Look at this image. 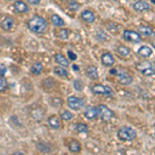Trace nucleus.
Returning <instances> with one entry per match:
<instances>
[{
	"label": "nucleus",
	"instance_id": "f257e3e1",
	"mask_svg": "<svg viewBox=\"0 0 155 155\" xmlns=\"http://www.w3.org/2000/svg\"><path fill=\"white\" fill-rule=\"evenodd\" d=\"M28 28L31 30L32 32L41 33V32H44L45 30H46L47 22L44 18L35 15V16H33L28 21Z\"/></svg>",
	"mask_w": 155,
	"mask_h": 155
},
{
	"label": "nucleus",
	"instance_id": "f03ea898",
	"mask_svg": "<svg viewBox=\"0 0 155 155\" xmlns=\"http://www.w3.org/2000/svg\"><path fill=\"white\" fill-rule=\"evenodd\" d=\"M137 131L130 126H122L117 131V137L120 141L123 142H131L137 137Z\"/></svg>",
	"mask_w": 155,
	"mask_h": 155
},
{
	"label": "nucleus",
	"instance_id": "7ed1b4c3",
	"mask_svg": "<svg viewBox=\"0 0 155 155\" xmlns=\"http://www.w3.org/2000/svg\"><path fill=\"white\" fill-rule=\"evenodd\" d=\"M67 106L74 111H80L85 106V101L77 96H69L67 98Z\"/></svg>",
	"mask_w": 155,
	"mask_h": 155
},
{
	"label": "nucleus",
	"instance_id": "20e7f679",
	"mask_svg": "<svg viewBox=\"0 0 155 155\" xmlns=\"http://www.w3.org/2000/svg\"><path fill=\"white\" fill-rule=\"evenodd\" d=\"M122 37H123L126 41L134 42V44L140 42V41H141V39H142L141 34H140L139 32L134 31V30H129V29L124 30L123 33H122Z\"/></svg>",
	"mask_w": 155,
	"mask_h": 155
},
{
	"label": "nucleus",
	"instance_id": "39448f33",
	"mask_svg": "<svg viewBox=\"0 0 155 155\" xmlns=\"http://www.w3.org/2000/svg\"><path fill=\"white\" fill-rule=\"evenodd\" d=\"M97 107H98V116L102 121H110L115 116L114 112L104 104H99Z\"/></svg>",
	"mask_w": 155,
	"mask_h": 155
},
{
	"label": "nucleus",
	"instance_id": "423d86ee",
	"mask_svg": "<svg viewBox=\"0 0 155 155\" xmlns=\"http://www.w3.org/2000/svg\"><path fill=\"white\" fill-rule=\"evenodd\" d=\"M92 92L94 94H97V95H104V96H111L113 94V91H112V88L109 86H104V85H101V84H96L94 85L91 88Z\"/></svg>",
	"mask_w": 155,
	"mask_h": 155
},
{
	"label": "nucleus",
	"instance_id": "0eeeda50",
	"mask_svg": "<svg viewBox=\"0 0 155 155\" xmlns=\"http://www.w3.org/2000/svg\"><path fill=\"white\" fill-rule=\"evenodd\" d=\"M116 76H117V80H118V83L121 84L122 86H128L134 81L132 77L126 71H118Z\"/></svg>",
	"mask_w": 155,
	"mask_h": 155
},
{
	"label": "nucleus",
	"instance_id": "6e6552de",
	"mask_svg": "<svg viewBox=\"0 0 155 155\" xmlns=\"http://www.w3.org/2000/svg\"><path fill=\"white\" fill-rule=\"evenodd\" d=\"M137 68L139 69L141 74H143L144 76H154L155 74V71L154 68L152 67L151 64L149 62H142V63L137 64Z\"/></svg>",
	"mask_w": 155,
	"mask_h": 155
},
{
	"label": "nucleus",
	"instance_id": "1a4fd4ad",
	"mask_svg": "<svg viewBox=\"0 0 155 155\" xmlns=\"http://www.w3.org/2000/svg\"><path fill=\"white\" fill-rule=\"evenodd\" d=\"M84 116L89 120L96 118V117L98 116V107H93V106L87 107L84 111Z\"/></svg>",
	"mask_w": 155,
	"mask_h": 155
},
{
	"label": "nucleus",
	"instance_id": "9d476101",
	"mask_svg": "<svg viewBox=\"0 0 155 155\" xmlns=\"http://www.w3.org/2000/svg\"><path fill=\"white\" fill-rule=\"evenodd\" d=\"M101 61L102 63V65L107 66V67H112L115 63V59L113 57V55L111 53H104L101 57Z\"/></svg>",
	"mask_w": 155,
	"mask_h": 155
},
{
	"label": "nucleus",
	"instance_id": "9b49d317",
	"mask_svg": "<svg viewBox=\"0 0 155 155\" xmlns=\"http://www.w3.org/2000/svg\"><path fill=\"white\" fill-rule=\"evenodd\" d=\"M132 8L136 12H145L150 9V5L146 0H137L132 4Z\"/></svg>",
	"mask_w": 155,
	"mask_h": 155
},
{
	"label": "nucleus",
	"instance_id": "f8f14e48",
	"mask_svg": "<svg viewBox=\"0 0 155 155\" xmlns=\"http://www.w3.org/2000/svg\"><path fill=\"white\" fill-rule=\"evenodd\" d=\"M152 54H153V50H152L151 47H149V46H142L141 48L137 50V55L145 59L151 57Z\"/></svg>",
	"mask_w": 155,
	"mask_h": 155
},
{
	"label": "nucleus",
	"instance_id": "ddd939ff",
	"mask_svg": "<svg viewBox=\"0 0 155 155\" xmlns=\"http://www.w3.org/2000/svg\"><path fill=\"white\" fill-rule=\"evenodd\" d=\"M81 19L83 20L84 22H86V23L92 24L94 21H95V16H94V14L91 11L85 9V11H83V12L81 14Z\"/></svg>",
	"mask_w": 155,
	"mask_h": 155
},
{
	"label": "nucleus",
	"instance_id": "4468645a",
	"mask_svg": "<svg viewBox=\"0 0 155 155\" xmlns=\"http://www.w3.org/2000/svg\"><path fill=\"white\" fill-rule=\"evenodd\" d=\"M14 7H15V11L19 12V14H24V12H27L29 11L28 5L24 1H22V0H17L14 4Z\"/></svg>",
	"mask_w": 155,
	"mask_h": 155
},
{
	"label": "nucleus",
	"instance_id": "2eb2a0df",
	"mask_svg": "<svg viewBox=\"0 0 155 155\" xmlns=\"http://www.w3.org/2000/svg\"><path fill=\"white\" fill-rule=\"evenodd\" d=\"M86 76L90 78L91 80H97L98 79V69L96 66L90 65L86 68Z\"/></svg>",
	"mask_w": 155,
	"mask_h": 155
},
{
	"label": "nucleus",
	"instance_id": "dca6fc26",
	"mask_svg": "<svg viewBox=\"0 0 155 155\" xmlns=\"http://www.w3.org/2000/svg\"><path fill=\"white\" fill-rule=\"evenodd\" d=\"M51 23L54 25L55 27H63L65 25V22L63 21V19L61 17H59L58 15L54 14L51 17Z\"/></svg>",
	"mask_w": 155,
	"mask_h": 155
},
{
	"label": "nucleus",
	"instance_id": "f3484780",
	"mask_svg": "<svg viewBox=\"0 0 155 155\" xmlns=\"http://www.w3.org/2000/svg\"><path fill=\"white\" fill-rule=\"evenodd\" d=\"M12 25H14V19L11 18V17H7L4 20H2V22L0 23V26H1V28L3 30H5V31H8V30H11V28L12 27Z\"/></svg>",
	"mask_w": 155,
	"mask_h": 155
},
{
	"label": "nucleus",
	"instance_id": "a211bd4d",
	"mask_svg": "<svg viewBox=\"0 0 155 155\" xmlns=\"http://www.w3.org/2000/svg\"><path fill=\"white\" fill-rule=\"evenodd\" d=\"M68 149L72 153H79V152L81 151V144H80L77 140H72L68 144Z\"/></svg>",
	"mask_w": 155,
	"mask_h": 155
},
{
	"label": "nucleus",
	"instance_id": "6ab92c4d",
	"mask_svg": "<svg viewBox=\"0 0 155 155\" xmlns=\"http://www.w3.org/2000/svg\"><path fill=\"white\" fill-rule=\"evenodd\" d=\"M48 125L52 129H58L60 127V121L57 116H52L48 119Z\"/></svg>",
	"mask_w": 155,
	"mask_h": 155
},
{
	"label": "nucleus",
	"instance_id": "aec40b11",
	"mask_svg": "<svg viewBox=\"0 0 155 155\" xmlns=\"http://www.w3.org/2000/svg\"><path fill=\"white\" fill-rule=\"evenodd\" d=\"M55 61H56V63H58V65H60V66L67 67V66L69 65V63H68V61H67V59L62 54L55 55Z\"/></svg>",
	"mask_w": 155,
	"mask_h": 155
},
{
	"label": "nucleus",
	"instance_id": "412c9836",
	"mask_svg": "<svg viewBox=\"0 0 155 155\" xmlns=\"http://www.w3.org/2000/svg\"><path fill=\"white\" fill-rule=\"evenodd\" d=\"M116 52H117V54L121 57H128L129 54H130V49L127 48L125 46H119V47H117Z\"/></svg>",
	"mask_w": 155,
	"mask_h": 155
},
{
	"label": "nucleus",
	"instance_id": "4be33fe9",
	"mask_svg": "<svg viewBox=\"0 0 155 155\" xmlns=\"http://www.w3.org/2000/svg\"><path fill=\"white\" fill-rule=\"evenodd\" d=\"M139 33L144 36H151L153 34V30L148 26H140L139 27Z\"/></svg>",
	"mask_w": 155,
	"mask_h": 155
},
{
	"label": "nucleus",
	"instance_id": "5701e85b",
	"mask_svg": "<svg viewBox=\"0 0 155 155\" xmlns=\"http://www.w3.org/2000/svg\"><path fill=\"white\" fill-rule=\"evenodd\" d=\"M54 72L56 74H58L59 77H62V78H65L68 76V71H67V69H65V67L63 66H56L54 68Z\"/></svg>",
	"mask_w": 155,
	"mask_h": 155
},
{
	"label": "nucleus",
	"instance_id": "b1692460",
	"mask_svg": "<svg viewBox=\"0 0 155 155\" xmlns=\"http://www.w3.org/2000/svg\"><path fill=\"white\" fill-rule=\"evenodd\" d=\"M42 68H44V67H42V64L41 62H35V63L31 66V72L34 74H39L42 71Z\"/></svg>",
	"mask_w": 155,
	"mask_h": 155
},
{
	"label": "nucleus",
	"instance_id": "393cba45",
	"mask_svg": "<svg viewBox=\"0 0 155 155\" xmlns=\"http://www.w3.org/2000/svg\"><path fill=\"white\" fill-rule=\"evenodd\" d=\"M44 114L45 113H44V111H42L41 109H36V110H34V111L32 112V117H33L36 121H39L41 119H42Z\"/></svg>",
	"mask_w": 155,
	"mask_h": 155
},
{
	"label": "nucleus",
	"instance_id": "a878e982",
	"mask_svg": "<svg viewBox=\"0 0 155 155\" xmlns=\"http://www.w3.org/2000/svg\"><path fill=\"white\" fill-rule=\"evenodd\" d=\"M74 129L78 131V132H88V126H87V124L85 123H78L74 125Z\"/></svg>",
	"mask_w": 155,
	"mask_h": 155
},
{
	"label": "nucleus",
	"instance_id": "bb28decb",
	"mask_svg": "<svg viewBox=\"0 0 155 155\" xmlns=\"http://www.w3.org/2000/svg\"><path fill=\"white\" fill-rule=\"evenodd\" d=\"M7 87H8V84H7L5 78L2 76V74H0V92L5 91Z\"/></svg>",
	"mask_w": 155,
	"mask_h": 155
},
{
	"label": "nucleus",
	"instance_id": "cd10ccee",
	"mask_svg": "<svg viewBox=\"0 0 155 155\" xmlns=\"http://www.w3.org/2000/svg\"><path fill=\"white\" fill-rule=\"evenodd\" d=\"M60 117H61L62 120H64V121H68V120H71L74 118V114L71 113L69 111H63L60 115Z\"/></svg>",
	"mask_w": 155,
	"mask_h": 155
},
{
	"label": "nucleus",
	"instance_id": "c85d7f7f",
	"mask_svg": "<svg viewBox=\"0 0 155 155\" xmlns=\"http://www.w3.org/2000/svg\"><path fill=\"white\" fill-rule=\"evenodd\" d=\"M57 36H58L60 39H67V37H68V30L67 29L59 30L58 33H57Z\"/></svg>",
	"mask_w": 155,
	"mask_h": 155
},
{
	"label": "nucleus",
	"instance_id": "c756f323",
	"mask_svg": "<svg viewBox=\"0 0 155 155\" xmlns=\"http://www.w3.org/2000/svg\"><path fill=\"white\" fill-rule=\"evenodd\" d=\"M67 6H68L69 8H71L72 11H78V9L81 7L80 3H78L77 1H74V0H68V4H67Z\"/></svg>",
	"mask_w": 155,
	"mask_h": 155
},
{
	"label": "nucleus",
	"instance_id": "7c9ffc66",
	"mask_svg": "<svg viewBox=\"0 0 155 155\" xmlns=\"http://www.w3.org/2000/svg\"><path fill=\"white\" fill-rule=\"evenodd\" d=\"M74 89H76L77 91H82L83 88H84V84H83V82H82L81 80H74Z\"/></svg>",
	"mask_w": 155,
	"mask_h": 155
},
{
	"label": "nucleus",
	"instance_id": "2f4dec72",
	"mask_svg": "<svg viewBox=\"0 0 155 155\" xmlns=\"http://www.w3.org/2000/svg\"><path fill=\"white\" fill-rule=\"evenodd\" d=\"M37 148H38L39 151H41L42 153H49V152H51V148L45 144H38L37 145Z\"/></svg>",
	"mask_w": 155,
	"mask_h": 155
},
{
	"label": "nucleus",
	"instance_id": "473e14b6",
	"mask_svg": "<svg viewBox=\"0 0 155 155\" xmlns=\"http://www.w3.org/2000/svg\"><path fill=\"white\" fill-rule=\"evenodd\" d=\"M52 104L55 107H60L63 104V101L61 98H59V97H55V98L52 99Z\"/></svg>",
	"mask_w": 155,
	"mask_h": 155
},
{
	"label": "nucleus",
	"instance_id": "72a5a7b5",
	"mask_svg": "<svg viewBox=\"0 0 155 155\" xmlns=\"http://www.w3.org/2000/svg\"><path fill=\"white\" fill-rule=\"evenodd\" d=\"M67 55H68V58L72 60V61H74V60H77V55L74 53L72 51H68L67 52Z\"/></svg>",
	"mask_w": 155,
	"mask_h": 155
},
{
	"label": "nucleus",
	"instance_id": "f704fd0d",
	"mask_svg": "<svg viewBox=\"0 0 155 155\" xmlns=\"http://www.w3.org/2000/svg\"><path fill=\"white\" fill-rule=\"evenodd\" d=\"M27 1H28L30 4H32V5H37V4H39L41 0H27Z\"/></svg>",
	"mask_w": 155,
	"mask_h": 155
},
{
	"label": "nucleus",
	"instance_id": "c9c22d12",
	"mask_svg": "<svg viewBox=\"0 0 155 155\" xmlns=\"http://www.w3.org/2000/svg\"><path fill=\"white\" fill-rule=\"evenodd\" d=\"M117 72H118V71H117L116 68H112L111 71H110V74H114V76H116Z\"/></svg>",
	"mask_w": 155,
	"mask_h": 155
},
{
	"label": "nucleus",
	"instance_id": "e433bc0d",
	"mask_svg": "<svg viewBox=\"0 0 155 155\" xmlns=\"http://www.w3.org/2000/svg\"><path fill=\"white\" fill-rule=\"evenodd\" d=\"M72 68L76 69V71H79V66L78 65H72Z\"/></svg>",
	"mask_w": 155,
	"mask_h": 155
},
{
	"label": "nucleus",
	"instance_id": "4c0bfd02",
	"mask_svg": "<svg viewBox=\"0 0 155 155\" xmlns=\"http://www.w3.org/2000/svg\"><path fill=\"white\" fill-rule=\"evenodd\" d=\"M151 1V3H153V4H155V0H150Z\"/></svg>",
	"mask_w": 155,
	"mask_h": 155
},
{
	"label": "nucleus",
	"instance_id": "58836bf2",
	"mask_svg": "<svg viewBox=\"0 0 155 155\" xmlns=\"http://www.w3.org/2000/svg\"><path fill=\"white\" fill-rule=\"evenodd\" d=\"M153 68H154V71H155V60H154V62H153Z\"/></svg>",
	"mask_w": 155,
	"mask_h": 155
},
{
	"label": "nucleus",
	"instance_id": "ea45409f",
	"mask_svg": "<svg viewBox=\"0 0 155 155\" xmlns=\"http://www.w3.org/2000/svg\"><path fill=\"white\" fill-rule=\"evenodd\" d=\"M8 1H12V0H8Z\"/></svg>",
	"mask_w": 155,
	"mask_h": 155
},
{
	"label": "nucleus",
	"instance_id": "a19ab883",
	"mask_svg": "<svg viewBox=\"0 0 155 155\" xmlns=\"http://www.w3.org/2000/svg\"><path fill=\"white\" fill-rule=\"evenodd\" d=\"M154 137H155V134H154Z\"/></svg>",
	"mask_w": 155,
	"mask_h": 155
}]
</instances>
